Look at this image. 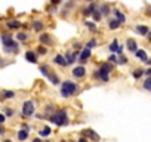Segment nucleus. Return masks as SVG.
Instances as JSON below:
<instances>
[{"label":"nucleus","instance_id":"f257e3e1","mask_svg":"<svg viewBox=\"0 0 151 142\" xmlns=\"http://www.w3.org/2000/svg\"><path fill=\"white\" fill-rule=\"evenodd\" d=\"M77 89H79L77 83H74L73 80H65V82L61 83V95H62L64 98L73 96L76 92H77Z\"/></svg>","mask_w":151,"mask_h":142},{"label":"nucleus","instance_id":"f03ea898","mask_svg":"<svg viewBox=\"0 0 151 142\" xmlns=\"http://www.w3.org/2000/svg\"><path fill=\"white\" fill-rule=\"evenodd\" d=\"M49 120L56 126H67L68 124V114L65 110H59V111H55L49 117Z\"/></svg>","mask_w":151,"mask_h":142},{"label":"nucleus","instance_id":"7ed1b4c3","mask_svg":"<svg viewBox=\"0 0 151 142\" xmlns=\"http://www.w3.org/2000/svg\"><path fill=\"white\" fill-rule=\"evenodd\" d=\"M3 44H5V52L6 53H17L18 52V44L14 42V39L11 36H3Z\"/></svg>","mask_w":151,"mask_h":142},{"label":"nucleus","instance_id":"20e7f679","mask_svg":"<svg viewBox=\"0 0 151 142\" xmlns=\"http://www.w3.org/2000/svg\"><path fill=\"white\" fill-rule=\"evenodd\" d=\"M34 111H36L34 102H33V101H25L24 105H22V115H24V117H33Z\"/></svg>","mask_w":151,"mask_h":142},{"label":"nucleus","instance_id":"39448f33","mask_svg":"<svg viewBox=\"0 0 151 142\" xmlns=\"http://www.w3.org/2000/svg\"><path fill=\"white\" fill-rule=\"evenodd\" d=\"M73 76H74L76 79H83V77L86 76V68H85L83 65L76 67V68L73 70Z\"/></svg>","mask_w":151,"mask_h":142},{"label":"nucleus","instance_id":"423d86ee","mask_svg":"<svg viewBox=\"0 0 151 142\" xmlns=\"http://www.w3.org/2000/svg\"><path fill=\"white\" fill-rule=\"evenodd\" d=\"M39 40H40L42 46H43V44H45V46H50V44H53V39H52V36L47 34V33L42 34V36L39 37Z\"/></svg>","mask_w":151,"mask_h":142},{"label":"nucleus","instance_id":"0eeeda50","mask_svg":"<svg viewBox=\"0 0 151 142\" xmlns=\"http://www.w3.org/2000/svg\"><path fill=\"white\" fill-rule=\"evenodd\" d=\"M83 136H88V138H91V139L95 141V142H99V141H101L99 135H98L95 130H92V129H86V130H83Z\"/></svg>","mask_w":151,"mask_h":142},{"label":"nucleus","instance_id":"6e6552de","mask_svg":"<svg viewBox=\"0 0 151 142\" xmlns=\"http://www.w3.org/2000/svg\"><path fill=\"white\" fill-rule=\"evenodd\" d=\"M93 76H95L96 79H99L101 82H104V83H108V82H110V76H108L107 73H104V71H101V70H95Z\"/></svg>","mask_w":151,"mask_h":142},{"label":"nucleus","instance_id":"1a4fd4ad","mask_svg":"<svg viewBox=\"0 0 151 142\" xmlns=\"http://www.w3.org/2000/svg\"><path fill=\"white\" fill-rule=\"evenodd\" d=\"M91 53H92V50L91 49H88V47H85L82 52H80V64H86L88 61H89V58H91Z\"/></svg>","mask_w":151,"mask_h":142},{"label":"nucleus","instance_id":"9d476101","mask_svg":"<svg viewBox=\"0 0 151 142\" xmlns=\"http://www.w3.org/2000/svg\"><path fill=\"white\" fill-rule=\"evenodd\" d=\"M79 58V53L77 52H74V53H71V52H67L65 53V56H64V59H65V62H67V65H71L76 59Z\"/></svg>","mask_w":151,"mask_h":142},{"label":"nucleus","instance_id":"9b49d317","mask_svg":"<svg viewBox=\"0 0 151 142\" xmlns=\"http://www.w3.org/2000/svg\"><path fill=\"white\" fill-rule=\"evenodd\" d=\"M135 30H136L141 36H145V37H148V39H150V28H148L147 25H136V27H135Z\"/></svg>","mask_w":151,"mask_h":142},{"label":"nucleus","instance_id":"f8f14e48","mask_svg":"<svg viewBox=\"0 0 151 142\" xmlns=\"http://www.w3.org/2000/svg\"><path fill=\"white\" fill-rule=\"evenodd\" d=\"M25 59L28 62H31V64H37V55H36V52L34 50H27L25 52Z\"/></svg>","mask_w":151,"mask_h":142},{"label":"nucleus","instance_id":"ddd939ff","mask_svg":"<svg viewBox=\"0 0 151 142\" xmlns=\"http://www.w3.org/2000/svg\"><path fill=\"white\" fill-rule=\"evenodd\" d=\"M126 46H127V49H129L130 52H136V50H138V43H136V40H133V39H127V40H126Z\"/></svg>","mask_w":151,"mask_h":142},{"label":"nucleus","instance_id":"4468645a","mask_svg":"<svg viewBox=\"0 0 151 142\" xmlns=\"http://www.w3.org/2000/svg\"><path fill=\"white\" fill-rule=\"evenodd\" d=\"M6 27L9 30H18V28H21V22L17 21V19H12V21H8L6 22Z\"/></svg>","mask_w":151,"mask_h":142},{"label":"nucleus","instance_id":"2eb2a0df","mask_svg":"<svg viewBox=\"0 0 151 142\" xmlns=\"http://www.w3.org/2000/svg\"><path fill=\"white\" fill-rule=\"evenodd\" d=\"M113 14H114V19H117L120 24H123V22L126 21V16H124V15H123L119 9H114V11H113Z\"/></svg>","mask_w":151,"mask_h":142},{"label":"nucleus","instance_id":"dca6fc26","mask_svg":"<svg viewBox=\"0 0 151 142\" xmlns=\"http://www.w3.org/2000/svg\"><path fill=\"white\" fill-rule=\"evenodd\" d=\"M47 79H49V82H50L52 85H55V86H58V85H61V80H59V77H58V74H55V73H49V76H47Z\"/></svg>","mask_w":151,"mask_h":142},{"label":"nucleus","instance_id":"f3484780","mask_svg":"<svg viewBox=\"0 0 151 142\" xmlns=\"http://www.w3.org/2000/svg\"><path fill=\"white\" fill-rule=\"evenodd\" d=\"M53 62L58 64L59 67H67V62H65V59H64L62 55H55L53 56Z\"/></svg>","mask_w":151,"mask_h":142},{"label":"nucleus","instance_id":"a211bd4d","mask_svg":"<svg viewBox=\"0 0 151 142\" xmlns=\"http://www.w3.org/2000/svg\"><path fill=\"white\" fill-rule=\"evenodd\" d=\"M15 92L14 90H2V99H12L15 98Z\"/></svg>","mask_w":151,"mask_h":142},{"label":"nucleus","instance_id":"6ab92c4d","mask_svg":"<svg viewBox=\"0 0 151 142\" xmlns=\"http://www.w3.org/2000/svg\"><path fill=\"white\" fill-rule=\"evenodd\" d=\"M95 11H96V5L92 2V3L89 5V8H86V9L83 11V15H86V16H88V15H92Z\"/></svg>","mask_w":151,"mask_h":142},{"label":"nucleus","instance_id":"aec40b11","mask_svg":"<svg viewBox=\"0 0 151 142\" xmlns=\"http://www.w3.org/2000/svg\"><path fill=\"white\" fill-rule=\"evenodd\" d=\"M122 27V24L117 21V19H110L108 21V28L110 30H117V28H120Z\"/></svg>","mask_w":151,"mask_h":142},{"label":"nucleus","instance_id":"412c9836","mask_svg":"<svg viewBox=\"0 0 151 142\" xmlns=\"http://www.w3.org/2000/svg\"><path fill=\"white\" fill-rule=\"evenodd\" d=\"M135 55H136V58L139 59V61H147L148 59V56H147V53H145V50H142V49H139V50H136L135 52Z\"/></svg>","mask_w":151,"mask_h":142},{"label":"nucleus","instance_id":"4be33fe9","mask_svg":"<svg viewBox=\"0 0 151 142\" xmlns=\"http://www.w3.org/2000/svg\"><path fill=\"white\" fill-rule=\"evenodd\" d=\"M43 27H45V24H43L42 21H39V19H37V21H34V22H33V25H31V28H33L34 31H42V30H43Z\"/></svg>","mask_w":151,"mask_h":142},{"label":"nucleus","instance_id":"5701e85b","mask_svg":"<svg viewBox=\"0 0 151 142\" xmlns=\"http://www.w3.org/2000/svg\"><path fill=\"white\" fill-rule=\"evenodd\" d=\"M101 71H104V73H107V74H110L111 71H113V65L111 64H108V62H105V64H102L101 65V68H99Z\"/></svg>","mask_w":151,"mask_h":142},{"label":"nucleus","instance_id":"b1692460","mask_svg":"<svg viewBox=\"0 0 151 142\" xmlns=\"http://www.w3.org/2000/svg\"><path fill=\"white\" fill-rule=\"evenodd\" d=\"M17 136H18V139H19V141H25V139L28 138V132H27V130H24V129H21V130L18 132V135H17Z\"/></svg>","mask_w":151,"mask_h":142},{"label":"nucleus","instance_id":"393cba45","mask_svg":"<svg viewBox=\"0 0 151 142\" xmlns=\"http://www.w3.org/2000/svg\"><path fill=\"white\" fill-rule=\"evenodd\" d=\"M39 135H40V136H43V138L49 136V135H50V127H47V126H46V127L40 129V130H39Z\"/></svg>","mask_w":151,"mask_h":142},{"label":"nucleus","instance_id":"a878e982","mask_svg":"<svg viewBox=\"0 0 151 142\" xmlns=\"http://www.w3.org/2000/svg\"><path fill=\"white\" fill-rule=\"evenodd\" d=\"M132 74H133V77L138 80V79H141V77H142L144 70H142V68H136V70H133V73H132Z\"/></svg>","mask_w":151,"mask_h":142},{"label":"nucleus","instance_id":"bb28decb","mask_svg":"<svg viewBox=\"0 0 151 142\" xmlns=\"http://www.w3.org/2000/svg\"><path fill=\"white\" fill-rule=\"evenodd\" d=\"M99 12H101L102 16H107V15L110 14V8H108V5H102V6L99 8Z\"/></svg>","mask_w":151,"mask_h":142},{"label":"nucleus","instance_id":"cd10ccee","mask_svg":"<svg viewBox=\"0 0 151 142\" xmlns=\"http://www.w3.org/2000/svg\"><path fill=\"white\" fill-rule=\"evenodd\" d=\"M85 24H86V27H88V28H89L91 31H93V33H96V24H95L93 21H86Z\"/></svg>","mask_w":151,"mask_h":142},{"label":"nucleus","instance_id":"c85d7f7f","mask_svg":"<svg viewBox=\"0 0 151 142\" xmlns=\"http://www.w3.org/2000/svg\"><path fill=\"white\" fill-rule=\"evenodd\" d=\"M49 71H50V70H49L47 65H42V67H40V73H42L43 76H46V77L49 76Z\"/></svg>","mask_w":151,"mask_h":142},{"label":"nucleus","instance_id":"c756f323","mask_svg":"<svg viewBox=\"0 0 151 142\" xmlns=\"http://www.w3.org/2000/svg\"><path fill=\"white\" fill-rule=\"evenodd\" d=\"M46 53H47V49L45 46H39L36 50V55H46Z\"/></svg>","mask_w":151,"mask_h":142},{"label":"nucleus","instance_id":"7c9ffc66","mask_svg":"<svg viewBox=\"0 0 151 142\" xmlns=\"http://www.w3.org/2000/svg\"><path fill=\"white\" fill-rule=\"evenodd\" d=\"M27 39H28V36L25 33H18L17 34V40H19V42H25Z\"/></svg>","mask_w":151,"mask_h":142},{"label":"nucleus","instance_id":"2f4dec72","mask_svg":"<svg viewBox=\"0 0 151 142\" xmlns=\"http://www.w3.org/2000/svg\"><path fill=\"white\" fill-rule=\"evenodd\" d=\"M117 47H119V42H117V40H113V43L110 44V52L114 53V52L117 50Z\"/></svg>","mask_w":151,"mask_h":142},{"label":"nucleus","instance_id":"473e14b6","mask_svg":"<svg viewBox=\"0 0 151 142\" xmlns=\"http://www.w3.org/2000/svg\"><path fill=\"white\" fill-rule=\"evenodd\" d=\"M92 16H93V21H99V19L102 18V15H101V12H99L98 9H96V11L92 14Z\"/></svg>","mask_w":151,"mask_h":142},{"label":"nucleus","instance_id":"72a5a7b5","mask_svg":"<svg viewBox=\"0 0 151 142\" xmlns=\"http://www.w3.org/2000/svg\"><path fill=\"white\" fill-rule=\"evenodd\" d=\"M144 89L145 90H151V79H147L144 82Z\"/></svg>","mask_w":151,"mask_h":142},{"label":"nucleus","instance_id":"f704fd0d","mask_svg":"<svg viewBox=\"0 0 151 142\" xmlns=\"http://www.w3.org/2000/svg\"><path fill=\"white\" fill-rule=\"evenodd\" d=\"M95 46H96V40H95V39H92V40H91V42L88 43V46H86V47L92 50V47H95Z\"/></svg>","mask_w":151,"mask_h":142},{"label":"nucleus","instance_id":"c9c22d12","mask_svg":"<svg viewBox=\"0 0 151 142\" xmlns=\"http://www.w3.org/2000/svg\"><path fill=\"white\" fill-rule=\"evenodd\" d=\"M5 114H6L8 117H12V115H14V110H11V108H8V110H5Z\"/></svg>","mask_w":151,"mask_h":142},{"label":"nucleus","instance_id":"e433bc0d","mask_svg":"<svg viewBox=\"0 0 151 142\" xmlns=\"http://www.w3.org/2000/svg\"><path fill=\"white\" fill-rule=\"evenodd\" d=\"M126 62H127L126 58H123V56L122 58H117V64H126Z\"/></svg>","mask_w":151,"mask_h":142},{"label":"nucleus","instance_id":"4c0bfd02","mask_svg":"<svg viewBox=\"0 0 151 142\" xmlns=\"http://www.w3.org/2000/svg\"><path fill=\"white\" fill-rule=\"evenodd\" d=\"M108 59H110V62H113V64L116 62V64H117V56H116V55H111Z\"/></svg>","mask_w":151,"mask_h":142},{"label":"nucleus","instance_id":"58836bf2","mask_svg":"<svg viewBox=\"0 0 151 142\" xmlns=\"http://www.w3.org/2000/svg\"><path fill=\"white\" fill-rule=\"evenodd\" d=\"M5 120H6L5 114H0V124H2V123H5Z\"/></svg>","mask_w":151,"mask_h":142},{"label":"nucleus","instance_id":"ea45409f","mask_svg":"<svg viewBox=\"0 0 151 142\" xmlns=\"http://www.w3.org/2000/svg\"><path fill=\"white\" fill-rule=\"evenodd\" d=\"M50 3H52L53 6H56V5H59V3H61V0H50Z\"/></svg>","mask_w":151,"mask_h":142},{"label":"nucleus","instance_id":"a19ab883","mask_svg":"<svg viewBox=\"0 0 151 142\" xmlns=\"http://www.w3.org/2000/svg\"><path fill=\"white\" fill-rule=\"evenodd\" d=\"M116 52H117V53H119V55H122V53H123V46H119V47H117V50H116Z\"/></svg>","mask_w":151,"mask_h":142},{"label":"nucleus","instance_id":"79ce46f5","mask_svg":"<svg viewBox=\"0 0 151 142\" xmlns=\"http://www.w3.org/2000/svg\"><path fill=\"white\" fill-rule=\"evenodd\" d=\"M150 73H151L150 68H148V70H144V74H145V76H150Z\"/></svg>","mask_w":151,"mask_h":142},{"label":"nucleus","instance_id":"37998d69","mask_svg":"<svg viewBox=\"0 0 151 142\" xmlns=\"http://www.w3.org/2000/svg\"><path fill=\"white\" fill-rule=\"evenodd\" d=\"M74 47H76V49H80L82 44H80V43H74Z\"/></svg>","mask_w":151,"mask_h":142},{"label":"nucleus","instance_id":"c03bdc74","mask_svg":"<svg viewBox=\"0 0 151 142\" xmlns=\"http://www.w3.org/2000/svg\"><path fill=\"white\" fill-rule=\"evenodd\" d=\"M79 142H89V141H88L86 138H80V139H79Z\"/></svg>","mask_w":151,"mask_h":142},{"label":"nucleus","instance_id":"a18cd8bd","mask_svg":"<svg viewBox=\"0 0 151 142\" xmlns=\"http://www.w3.org/2000/svg\"><path fill=\"white\" fill-rule=\"evenodd\" d=\"M33 142H43L40 138H36V139H33Z\"/></svg>","mask_w":151,"mask_h":142},{"label":"nucleus","instance_id":"49530a36","mask_svg":"<svg viewBox=\"0 0 151 142\" xmlns=\"http://www.w3.org/2000/svg\"><path fill=\"white\" fill-rule=\"evenodd\" d=\"M3 133H5V129H3L2 126H0V135H3Z\"/></svg>","mask_w":151,"mask_h":142},{"label":"nucleus","instance_id":"de8ad7c7","mask_svg":"<svg viewBox=\"0 0 151 142\" xmlns=\"http://www.w3.org/2000/svg\"><path fill=\"white\" fill-rule=\"evenodd\" d=\"M3 65H5V61H3L2 58H0V67H3Z\"/></svg>","mask_w":151,"mask_h":142},{"label":"nucleus","instance_id":"09e8293b","mask_svg":"<svg viewBox=\"0 0 151 142\" xmlns=\"http://www.w3.org/2000/svg\"><path fill=\"white\" fill-rule=\"evenodd\" d=\"M5 142H12V141H11V139H6V141H5Z\"/></svg>","mask_w":151,"mask_h":142},{"label":"nucleus","instance_id":"8fccbe9b","mask_svg":"<svg viewBox=\"0 0 151 142\" xmlns=\"http://www.w3.org/2000/svg\"><path fill=\"white\" fill-rule=\"evenodd\" d=\"M86 2H91V3H92V2H93V0H86Z\"/></svg>","mask_w":151,"mask_h":142},{"label":"nucleus","instance_id":"3c124183","mask_svg":"<svg viewBox=\"0 0 151 142\" xmlns=\"http://www.w3.org/2000/svg\"><path fill=\"white\" fill-rule=\"evenodd\" d=\"M61 142H67V141H61Z\"/></svg>","mask_w":151,"mask_h":142}]
</instances>
